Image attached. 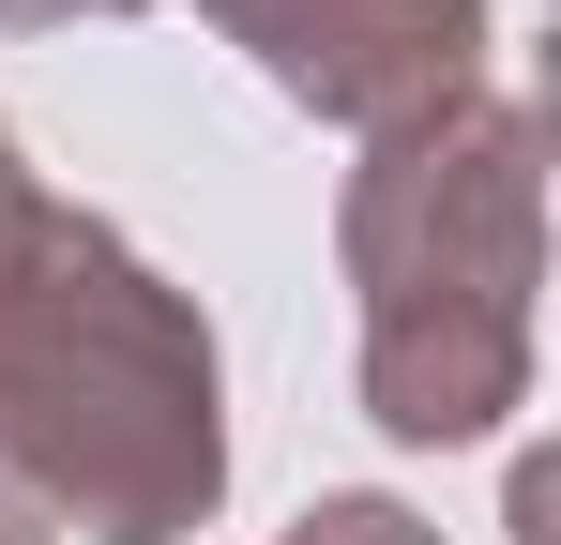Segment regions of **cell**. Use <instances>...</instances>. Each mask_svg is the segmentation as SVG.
I'll use <instances>...</instances> for the list:
<instances>
[{"label":"cell","instance_id":"cell-6","mask_svg":"<svg viewBox=\"0 0 561 545\" xmlns=\"http://www.w3.org/2000/svg\"><path fill=\"white\" fill-rule=\"evenodd\" d=\"M0 545H46V515L15 500V469H0Z\"/></svg>","mask_w":561,"mask_h":545},{"label":"cell","instance_id":"cell-1","mask_svg":"<svg viewBox=\"0 0 561 545\" xmlns=\"http://www.w3.org/2000/svg\"><path fill=\"white\" fill-rule=\"evenodd\" d=\"M0 469L77 545H183L228 500V363L106 212L46 197L0 121Z\"/></svg>","mask_w":561,"mask_h":545},{"label":"cell","instance_id":"cell-5","mask_svg":"<svg viewBox=\"0 0 561 545\" xmlns=\"http://www.w3.org/2000/svg\"><path fill=\"white\" fill-rule=\"evenodd\" d=\"M77 15H152V0H0V31H77Z\"/></svg>","mask_w":561,"mask_h":545},{"label":"cell","instance_id":"cell-2","mask_svg":"<svg viewBox=\"0 0 561 545\" xmlns=\"http://www.w3.org/2000/svg\"><path fill=\"white\" fill-rule=\"evenodd\" d=\"M334 258L365 288V425L410 454L501 440L531 409V288H547V121L456 91L440 121L365 137L334 197Z\"/></svg>","mask_w":561,"mask_h":545},{"label":"cell","instance_id":"cell-4","mask_svg":"<svg viewBox=\"0 0 561 545\" xmlns=\"http://www.w3.org/2000/svg\"><path fill=\"white\" fill-rule=\"evenodd\" d=\"M274 545H440V531H425L410 500H379V485H350V500H304V515H288Z\"/></svg>","mask_w":561,"mask_h":545},{"label":"cell","instance_id":"cell-3","mask_svg":"<svg viewBox=\"0 0 561 545\" xmlns=\"http://www.w3.org/2000/svg\"><path fill=\"white\" fill-rule=\"evenodd\" d=\"M259 77L334 137H410L456 91H485V0H197Z\"/></svg>","mask_w":561,"mask_h":545}]
</instances>
